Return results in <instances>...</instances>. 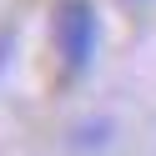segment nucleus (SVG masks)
Here are the masks:
<instances>
[{
    "label": "nucleus",
    "instance_id": "1",
    "mask_svg": "<svg viewBox=\"0 0 156 156\" xmlns=\"http://www.w3.org/2000/svg\"><path fill=\"white\" fill-rule=\"evenodd\" d=\"M51 30H55V55H61L66 71H71V76L91 71L96 45H101V20H96V5H91V0H61Z\"/></svg>",
    "mask_w": 156,
    "mask_h": 156
}]
</instances>
